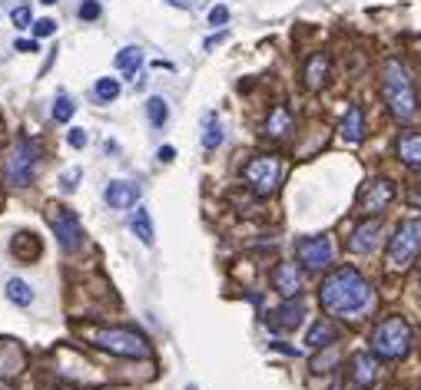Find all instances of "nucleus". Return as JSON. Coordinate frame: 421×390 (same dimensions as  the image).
Returning <instances> with one entry per match:
<instances>
[{"label": "nucleus", "instance_id": "obj_14", "mask_svg": "<svg viewBox=\"0 0 421 390\" xmlns=\"http://www.w3.org/2000/svg\"><path fill=\"white\" fill-rule=\"evenodd\" d=\"M352 380H355V387H372L378 380V361H375V354H355L352 357Z\"/></svg>", "mask_w": 421, "mask_h": 390}, {"label": "nucleus", "instance_id": "obj_42", "mask_svg": "<svg viewBox=\"0 0 421 390\" xmlns=\"http://www.w3.org/2000/svg\"><path fill=\"white\" fill-rule=\"evenodd\" d=\"M186 390H199V387H192V384H190V387H186Z\"/></svg>", "mask_w": 421, "mask_h": 390}, {"label": "nucleus", "instance_id": "obj_26", "mask_svg": "<svg viewBox=\"0 0 421 390\" xmlns=\"http://www.w3.org/2000/svg\"><path fill=\"white\" fill-rule=\"evenodd\" d=\"M146 116H150V123H153L156 130H159V126H166V119H170V106H166V99H163V96H150V103H146Z\"/></svg>", "mask_w": 421, "mask_h": 390}, {"label": "nucleus", "instance_id": "obj_10", "mask_svg": "<svg viewBox=\"0 0 421 390\" xmlns=\"http://www.w3.org/2000/svg\"><path fill=\"white\" fill-rule=\"evenodd\" d=\"M391 199H395V188H391V182H385V179H372V182L362 188L359 208H362L365 215H375V212L388 208V202H391Z\"/></svg>", "mask_w": 421, "mask_h": 390}, {"label": "nucleus", "instance_id": "obj_11", "mask_svg": "<svg viewBox=\"0 0 421 390\" xmlns=\"http://www.w3.org/2000/svg\"><path fill=\"white\" fill-rule=\"evenodd\" d=\"M272 284H275V291L282 297H299V291H302V271H299V265L295 261L275 265L272 268Z\"/></svg>", "mask_w": 421, "mask_h": 390}, {"label": "nucleus", "instance_id": "obj_35", "mask_svg": "<svg viewBox=\"0 0 421 390\" xmlns=\"http://www.w3.org/2000/svg\"><path fill=\"white\" fill-rule=\"evenodd\" d=\"M80 179V169H73V172H67V175H63V179H60V188H63V192H73V182H77Z\"/></svg>", "mask_w": 421, "mask_h": 390}, {"label": "nucleus", "instance_id": "obj_3", "mask_svg": "<svg viewBox=\"0 0 421 390\" xmlns=\"http://www.w3.org/2000/svg\"><path fill=\"white\" fill-rule=\"evenodd\" d=\"M83 337L93 348L116 354V357H150V341L130 328H90V331H83Z\"/></svg>", "mask_w": 421, "mask_h": 390}, {"label": "nucleus", "instance_id": "obj_23", "mask_svg": "<svg viewBox=\"0 0 421 390\" xmlns=\"http://www.w3.org/2000/svg\"><path fill=\"white\" fill-rule=\"evenodd\" d=\"M10 248H14V255H17V258L34 261L40 255V239H37V235H30V232H23V235H17V239H14V245H10Z\"/></svg>", "mask_w": 421, "mask_h": 390}, {"label": "nucleus", "instance_id": "obj_27", "mask_svg": "<svg viewBox=\"0 0 421 390\" xmlns=\"http://www.w3.org/2000/svg\"><path fill=\"white\" fill-rule=\"evenodd\" d=\"M93 96L100 99V103H113L116 96H120V80H113V76H100L93 86Z\"/></svg>", "mask_w": 421, "mask_h": 390}, {"label": "nucleus", "instance_id": "obj_6", "mask_svg": "<svg viewBox=\"0 0 421 390\" xmlns=\"http://www.w3.org/2000/svg\"><path fill=\"white\" fill-rule=\"evenodd\" d=\"M421 252V219H408V222L398 225L395 239L388 245V265L395 271H405L411 261L418 258Z\"/></svg>", "mask_w": 421, "mask_h": 390}, {"label": "nucleus", "instance_id": "obj_13", "mask_svg": "<svg viewBox=\"0 0 421 390\" xmlns=\"http://www.w3.org/2000/svg\"><path fill=\"white\" fill-rule=\"evenodd\" d=\"M23 371V351L14 341H0V380H14Z\"/></svg>", "mask_w": 421, "mask_h": 390}, {"label": "nucleus", "instance_id": "obj_20", "mask_svg": "<svg viewBox=\"0 0 421 390\" xmlns=\"http://www.w3.org/2000/svg\"><path fill=\"white\" fill-rule=\"evenodd\" d=\"M288 132H292V112L286 106H275L266 119V136L269 139H286Z\"/></svg>", "mask_w": 421, "mask_h": 390}, {"label": "nucleus", "instance_id": "obj_39", "mask_svg": "<svg viewBox=\"0 0 421 390\" xmlns=\"http://www.w3.org/2000/svg\"><path fill=\"white\" fill-rule=\"evenodd\" d=\"M166 3H172V7H186V0H166Z\"/></svg>", "mask_w": 421, "mask_h": 390}, {"label": "nucleus", "instance_id": "obj_38", "mask_svg": "<svg viewBox=\"0 0 421 390\" xmlns=\"http://www.w3.org/2000/svg\"><path fill=\"white\" fill-rule=\"evenodd\" d=\"M223 40H226V34H216V37H209V40H206V50H212V47H216V43H223Z\"/></svg>", "mask_w": 421, "mask_h": 390}, {"label": "nucleus", "instance_id": "obj_34", "mask_svg": "<svg viewBox=\"0 0 421 390\" xmlns=\"http://www.w3.org/2000/svg\"><path fill=\"white\" fill-rule=\"evenodd\" d=\"M67 143H70L73 149H83V146H87V132H83V130H70V132H67Z\"/></svg>", "mask_w": 421, "mask_h": 390}, {"label": "nucleus", "instance_id": "obj_31", "mask_svg": "<svg viewBox=\"0 0 421 390\" xmlns=\"http://www.w3.org/2000/svg\"><path fill=\"white\" fill-rule=\"evenodd\" d=\"M80 17H83V20H96V17H100V3H96V0H83Z\"/></svg>", "mask_w": 421, "mask_h": 390}, {"label": "nucleus", "instance_id": "obj_19", "mask_svg": "<svg viewBox=\"0 0 421 390\" xmlns=\"http://www.w3.org/2000/svg\"><path fill=\"white\" fill-rule=\"evenodd\" d=\"M339 341V331H335V324L332 321H315L312 328H308V334H306V344L308 348H332Z\"/></svg>", "mask_w": 421, "mask_h": 390}, {"label": "nucleus", "instance_id": "obj_16", "mask_svg": "<svg viewBox=\"0 0 421 390\" xmlns=\"http://www.w3.org/2000/svg\"><path fill=\"white\" fill-rule=\"evenodd\" d=\"M275 331H292V328H299L302 324V304L295 301V297H286V304L272 315V321H269Z\"/></svg>", "mask_w": 421, "mask_h": 390}, {"label": "nucleus", "instance_id": "obj_7", "mask_svg": "<svg viewBox=\"0 0 421 390\" xmlns=\"http://www.w3.org/2000/svg\"><path fill=\"white\" fill-rule=\"evenodd\" d=\"M242 175H246V182H249L252 192L266 199V195H272V192L279 188V182H282V159H279V156H255V159L246 162Z\"/></svg>", "mask_w": 421, "mask_h": 390}, {"label": "nucleus", "instance_id": "obj_28", "mask_svg": "<svg viewBox=\"0 0 421 390\" xmlns=\"http://www.w3.org/2000/svg\"><path fill=\"white\" fill-rule=\"evenodd\" d=\"M223 143V126H219V119H216V112L206 116V130H203V146L206 149H216Z\"/></svg>", "mask_w": 421, "mask_h": 390}, {"label": "nucleus", "instance_id": "obj_5", "mask_svg": "<svg viewBox=\"0 0 421 390\" xmlns=\"http://www.w3.org/2000/svg\"><path fill=\"white\" fill-rule=\"evenodd\" d=\"M37 159H40V146L30 139V136H23L17 139V146L7 152V159H3V182L10 188H27L34 182V172H37Z\"/></svg>", "mask_w": 421, "mask_h": 390}, {"label": "nucleus", "instance_id": "obj_8", "mask_svg": "<svg viewBox=\"0 0 421 390\" xmlns=\"http://www.w3.org/2000/svg\"><path fill=\"white\" fill-rule=\"evenodd\" d=\"M295 255H299V265H306L308 271H322V268L332 265L335 248H332L328 235H312V239H302L295 245Z\"/></svg>", "mask_w": 421, "mask_h": 390}, {"label": "nucleus", "instance_id": "obj_21", "mask_svg": "<svg viewBox=\"0 0 421 390\" xmlns=\"http://www.w3.org/2000/svg\"><path fill=\"white\" fill-rule=\"evenodd\" d=\"M328 80V56L326 53H315L306 63V86L308 90H322Z\"/></svg>", "mask_w": 421, "mask_h": 390}, {"label": "nucleus", "instance_id": "obj_40", "mask_svg": "<svg viewBox=\"0 0 421 390\" xmlns=\"http://www.w3.org/2000/svg\"><path fill=\"white\" fill-rule=\"evenodd\" d=\"M57 390H80V387H57Z\"/></svg>", "mask_w": 421, "mask_h": 390}, {"label": "nucleus", "instance_id": "obj_25", "mask_svg": "<svg viewBox=\"0 0 421 390\" xmlns=\"http://www.w3.org/2000/svg\"><path fill=\"white\" fill-rule=\"evenodd\" d=\"M7 297H10L14 304H20V308L34 304V291H30V284H27V281H20V278L7 281Z\"/></svg>", "mask_w": 421, "mask_h": 390}, {"label": "nucleus", "instance_id": "obj_41", "mask_svg": "<svg viewBox=\"0 0 421 390\" xmlns=\"http://www.w3.org/2000/svg\"><path fill=\"white\" fill-rule=\"evenodd\" d=\"M43 3H57V0H43Z\"/></svg>", "mask_w": 421, "mask_h": 390}, {"label": "nucleus", "instance_id": "obj_24", "mask_svg": "<svg viewBox=\"0 0 421 390\" xmlns=\"http://www.w3.org/2000/svg\"><path fill=\"white\" fill-rule=\"evenodd\" d=\"M139 63H143V50L139 47H126V50L116 53V70H123V76H133L139 70Z\"/></svg>", "mask_w": 421, "mask_h": 390}, {"label": "nucleus", "instance_id": "obj_32", "mask_svg": "<svg viewBox=\"0 0 421 390\" xmlns=\"http://www.w3.org/2000/svg\"><path fill=\"white\" fill-rule=\"evenodd\" d=\"M54 30H57L54 20H37V23H34V34H37V37H54Z\"/></svg>", "mask_w": 421, "mask_h": 390}, {"label": "nucleus", "instance_id": "obj_18", "mask_svg": "<svg viewBox=\"0 0 421 390\" xmlns=\"http://www.w3.org/2000/svg\"><path fill=\"white\" fill-rule=\"evenodd\" d=\"M342 136L345 143H352V146H359L365 139V116H362V106H348L342 116Z\"/></svg>", "mask_w": 421, "mask_h": 390}, {"label": "nucleus", "instance_id": "obj_33", "mask_svg": "<svg viewBox=\"0 0 421 390\" xmlns=\"http://www.w3.org/2000/svg\"><path fill=\"white\" fill-rule=\"evenodd\" d=\"M226 20H229V10H226V7H212V10H209V23H212V27H223Z\"/></svg>", "mask_w": 421, "mask_h": 390}, {"label": "nucleus", "instance_id": "obj_12", "mask_svg": "<svg viewBox=\"0 0 421 390\" xmlns=\"http://www.w3.org/2000/svg\"><path fill=\"white\" fill-rule=\"evenodd\" d=\"M378 235H382V222H378V219H365V222L352 232L348 248H352V252H359V255H368V252H375Z\"/></svg>", "mask_w": 421, "mask_h": 390}, {"label": "nucleus", "instance_id": "obj_9", "mask_svg": "<svg viewBox=\"0 0 421 390\" xmlns=\"http://www.w3.org/2000/svg\"><path fill=\"white\" fill-rule=\"evenodd\" d=\"M47 219H50V225H54V232H57L60 239V248L63 252H73V248H80V222L77 215H70L67 208H60V205H50L47 208Z\"/></svg>", "mask_w": 421, "mask_h": 390}, {"label": "nucleus", "instance_id": "obj_4", "mask_svg": "<svg viewBox=\"0 0 421 390\" xmlns=\"http://www.w3.org/2000/svg\"><path fill=\"white\" fill-rule=\"evenodd\" d=\"M411 351V328L402 315H388L372 334V354L382 361H398Z\"/></svg>", "mask_w": 421, "mask_h": 390}, {"label": "nucleus", "instance_id": "obj_29", "mask_svg": "<svg viewBox=\"0 0 421 390\" xmlns=\"http://www.w3.org/2000/svg\"><path fill=\"white\" fill-rule=\"evenodd\" d=\"M73 112H77V103H73L67 93H60L57 103H54V119H57V123H70Z\"/></svg>", "mask_w": 421, "mask_h": 390}, {"label": "nucleus", "instance_id": "obj_15", "mask_svg": "<svg viewBox=\"0 0 421 390\" xmlns=\"http://www.w3.org/2000/svg\"><path fill=\"white\" fill-rule=\"evenodd\" d=\"M139 202V186L136 182H123V179H116L106 186V205L110 208H130V205Z\"/></svg>", "mask_w": 421, "mask_h": 390}, {"label": "nucleus", "instance_id": "obj_36", "mask_svg": "<svg viewBox=\"0 0 421 390\" xmlns=\"http://www.w3.org/2000/svg\"><path fill=\"white\" fill-rule=\"evenodd\" d=\"M172 156H176V149H172V146L159 149V162H172Z\"/></svg>", "mask_w": 421, "mask_h": 390}, {"label": "nucleus", "instance_id": "obj_17", "mask_svg": "<svg viewBox=\"0 0 421 390\" xmlns=\"http://www.w3.org/2000/svg\"><path fill=\"white\" fill-rule=\"evenodd\" d=\"M398 159H402L405 166H411V169H421V132H402L398 136Z\"/></svg>", "mask_w": 421, "mask_h": 390}, {"label": "nucleus", "instance_id": "obj_37", "mask_svg": "<svg viewBox=\"0 0 421 390\" xmlns=\"http://www.w3.org/2000/svg\"><path fill=\"white\" fill-rule=\"evenodd\" d=\"M17 50H23V53H34V50H37V43H34V40H17Z\"/></svg>", "mask_w": 421, "mask_h": 390}, {"label": "nucleus", "instance_id": "obj_30", "mask_svg": "<svg viewBox=\"0 0 421 390\" xmlns=\"http://www.w3.org/2000/svg\"><path fill=\"white\" fill-rule=\"evenodd\" d=\"M10 20H14V27H27V23H34V17H30V7H14Z\"/></svg>", "mask_w": 421, "mask_h": 390}, {"label": "nucleus", "instance_id": "obj_1", "mask_svg": "<svg viewBox=\"0 0 421 390\" xmlns=\"http://www.w3.org/2000/svg\"><path fill=\"white\" fill-rule=\"evenodd\" d=\"M322 308L339 317H359L372 304V284L362 278L359 268H339L332 271L319 288Z\"/></svg>", "mask_w": 421, "mask_h": 390}, {"label": "nucleus", "instance_id": "obj_2", "mask_svg": "<svg viewBox=\"0 0 421 390\" xmlns=\"http://www.w3.org/2000/svg\"><path fill=\"white\" fill-rule=\"evenodd\" d=\"M382 96L388 103V110L395 119L402 123H411L418 116V96H415V83H411V73L398 56H388L382 70Z\"/></svg>", "mask_w": 421, "mask_h": 390}, {"label": "nucleus", "instance_id": "obj_22", "mask_svg": "<svg viewBox=\"0 0 421 390\" xmlns=\"http://www.w3.org/2000/svg\"><path fill=\"white\" fill-rule=\"evenodd\" d=\"M130 228L136 232V239L143 245H153L156 232H153V219H150V208H143V205H136L133 219H130Z\"/></svg>", "mask_w": 421, "mask_h": 390}]
</instances>
